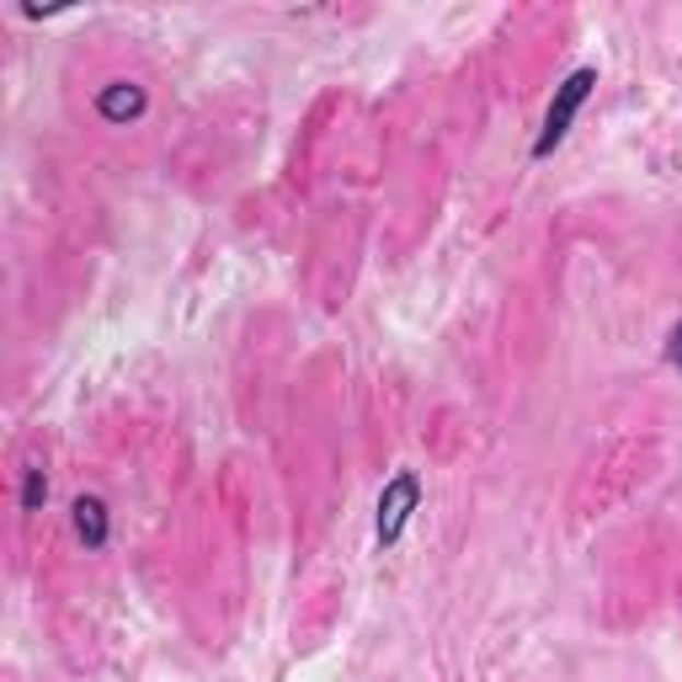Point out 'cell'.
<instances>
[{
  "label": "cell",
  "instance_id": "cell-5",
  "mask_svg": "<svg viewBox=\"0 0 682 682\" xmlns=\"http://www.w3.org/2000/svg\"><path fill=\"white\" fill-rule=\"evenodd\" d=\"M43 501H48V475H43V464H33L22 481V512H38Z\"/></svg>",
  "mask_w": 682,
  "mask_h": 682
},
{
  "label": "cell",
  "instance_id": "cell-2",
  "mask_svg": "<svg viewBox=\"0 0 682 682\" xmlns=\"http://www.w3.org/2000/svg\"><path fill=\"white\" fill-rule=\"evenodd\" d=\"M416 501H421V481L416 475H395V481L384 485V496H379V544L401 539L411 512H416Z\"/></svg>",
  "mask_w": 682,
  "mask_h": 682
},
{
  "label": "cell",
  "instance_id": "cell-1",
  "mask_svg": "<svg viewBox=\"0 0 682 682\" xmlns=\"http://www.w3.org/2000/svg\"><path fill=\"white\" fill-rule=\"evenodd\" d=\"M592 81H598V70H576V76L560 85V96H555L550 113H544V134H539V145H533V161H544L565 134H570V123H576V113H581V102H587Z\"/></svg>",
  "mask_w": 682,
  "mask_h": 682
},
{
  "label": "cell",
  "instance_id": "cell-4",
  "mask_svg": "<svg viewBox=\"0 0 682 682\" xmlns=\"http://www.w3.org/2000/svg\"><path fill=\"white\" fill-rule=\"evenodd\" d=\"M70 512H76V539H81L85 550H102L107 544V507L96 496H81Z\"/></svg>",
  "mask_w": 682,
  "mask_h": 682
},
{
  "label": "cell",
  "instance_id": "cell-3",
  "mask_svg": "<svg viewBox=\"0 0 682 682\" xmlns=\"http://www.w3.org/2000/svg\"><path fill=\"white\" fill-rule=\"evenodd\" d=\"M96 113H102V118H113V123L139 118V113H145V91H139V85H128V81H113L102 96H96Z\"/></svg>",
  "mask_w": 682,
  "mask_h": 682
},
{
  "label": "cell",
  "instance_id": "cell-6",
  "mask_svg": "<svg viewBox=\"0 0 682 682\" xmlns=\"http://www.w3.org/2000/svg\"><path fill=\"white\" fill-rule=\"evenodd\" d=\"M672 362H678V368H682V325H678V331H672Z\"/></svg>",
  "mask_w": 682,
  "mask_h": 682
}]
</instances>
